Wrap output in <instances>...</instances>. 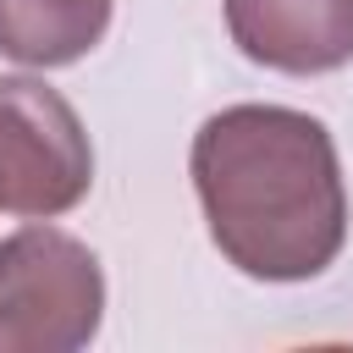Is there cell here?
I'll use <instances>...</instances> for the list:
<instances>
[{
	"instance_id": "1",
	"label": "cell",
	"mask_w": 353,
	"mask_h": 353,
	"mask_svg": "<svg viewBox=\"0 0 353 353\" xmlns=\"http://www.w3.org/2000/svg\"><path fill=\"white\" fill-rule=\"evenodd\" d=\"M193 193L210 243L254 281H309L347 243L342 160L309 110L226 105L193 132Z\"/></svg>"
},
{
	"instance_id": "2",
	"label": "cell",
	"mask_w": 353,
	"mask_h": 353,
	"mask_svg": "<svg viewBox=\"0 0 353 353\" xmlns=\"http://www.w3.org/2000/svg\"><path fill=\"white\" fill-rule=\"evenodd\" d=\"M105 320V270L88 243L22 226L0 243V353H77Z\"/></svg>"
},
{
	"instance_id": "3",
	"label": "cell",
	"mask_w": 353,
	"mask_h": 353,
	"mask_svg": "<svg viewBox=\"0 0 353 353\" xmlns=\"http://www.w3.org/2000/svg\"><path fill=\"white\" fill-rule=\"evenodd\" d=\"M94 188V149L66 105L39 77H0V210L50 221Z\"/></svg>"
},
{
	"instance_id": "4",
	"label": "cell",
	"mask_w": 353,
	"mask_h": 353,
	"mask_svg": "<svg viewBox=\"0 0 353 353\" xmlns=\"http://www.w3.org/2000/svg\"><path fill=\"white\" fill-rule=\"evenodd\" d=\"M226 33L254 66L320 77L353 61V0H226Z\"/></svg>"
},
{
	"instance_id": "5",
	"label": "cell",
	"mask_w": 353,
	"mask_h": 353,
	"mask_svg": "<svg viewBox=\"0 0 353 353\" xmlns=\"http://www.w3.org/2000/svg\"><path fill=\"white\" fill-rule=\"evenodd\" d=\"M110 28V0H0V55L22 66H72Z\"/></svg>"
}]
</instances>
